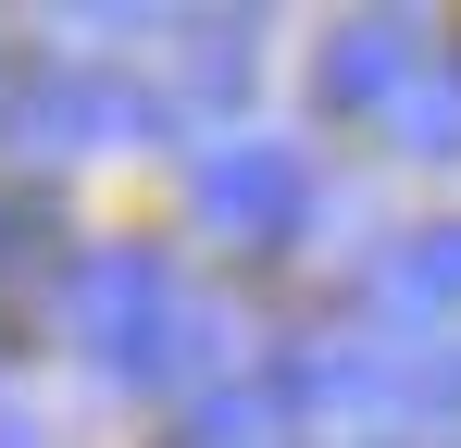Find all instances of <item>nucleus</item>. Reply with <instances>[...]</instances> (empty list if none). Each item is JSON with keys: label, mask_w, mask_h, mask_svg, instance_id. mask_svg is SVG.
<instances>
[{"label": "nucleus", "mask_w": 461, "mask_h": 448, "mask_svg": "<svg viewBox=\"0 0 461 448\" xmlns=\"http://www.w3.org/2000/svg\"><path fill=\"white\" fill-rule=\"evenodd\" d=\"M175 125V87H138L113 63H50L0 100V149L13 162H63V149H113V138H162Z\"/></svg>", "instance_id": "nucleus-1"}, {"label": "nucleus", "mask_w": 461, "mask_h": 448, "mask_svg": "<svg viewBox=\"0 0 461 448\" xmlns=\"http://www.w3.org/2000/svg\"><path fill=\"white\" fill-rule=\"evenodd\" d=\"M312 212H324V175H312V149H287V138H225L200 162V224L237 237V249H287Z\"/></svg>", "instance_id": "nucleus-2"}, {"label": "nucleus", "mask_w": 461, "mask_h": 448, "mask_svg": "<svg viewBox=\"0 0 461 448\" xmlns=\"http://www.w3.org/2000/svg\"><path fill=\"white\" fill-rule=\"evenodd\" d=\"M175 299H187V287H175V262H162V249H138V237H100V249H76V262L50 274L63 336H87L100 362H125L162 311H175Z\"/></svg>", "instance_id": "nucleus-3"}, {"label": "nucleus", "mask_w": 461, "mask_h": 448, "mask_svg": "<svg viewBox=\"0 0 461 448\" xmlns=\"http://www.w3.org/2000/svg\"><path fill=\"white\" fill-rule=\"evenodd\" d=\"M424 63H437V25H411V13H362V25H337V38H324L312 100H324L337 125H362V112H399Z\"/></svg>", "instance_id": "nucleus-4"}, {"label": "nucleus", "mask_w": 461, "mask_h": 448, "mask_svg": "<svg viewBox=\"0 0 461 448\" xmlns=\"http://www.w3.org/2000/svg\"><path fill=\"white\" fill-rule=\"evenodd\" d=\"M362 299H375V324H399V336H449L461 324V224H411L362 274Z\"/></svg>", "instance_id": "nucleus-5"}, {"label": "nucleus", "mask_w": 461, "mask_h": 448, "mask_svg": "<svg viewBox=\"0 0 461 448\" xmlns=\"http://www.w3.org/2000/svg\"><path fill=\"white\" fill-rule=\"evenodd\" d=\"M262 75V13H187L175 25V112H237Z\"/></svg>", "instance_id": "nucleus-6"}, {"label": "nucleus", "mask_w": 461, "mask_h": 448, "mask_svg": "<svg viewBox=\"0 0 461 448\" xmlns=\"http://www.w3.org/2000/svg\"><path fill=\"white\" fill-rule=\"evenodd\" d=\"M187 448H300V411H287L275 373H249V386H200V399H187Z\"/></svg>", "instance_id": "nucleus-7"}, {"label": "nucleus", "mask_w": 461, "mask_h": 448, "mask_svg": "<svg viewBox=\"0 0 461 448\" xmlns=\"http://www.w3.org/2000/svg\"><path fill=\"white\" fill-rule=\"evenodd\" d=\"M225 362V324H212V311H200V299H175V311H162L150 336H138V349H125V362H100L113 373V386H138V399H150V386H187V373H212Z\"/></svg>", "instance_id": "nucleus-8"}, {"label": "nucleus", "mask_w": 461, "mask_h": 448, "mask_svg": "<svg viewBox=\"0 0 461 448\" xmlns=\"http://www.w3.org/2000/svg\"><path fill=\"white\" fill-rule=\"evenodd\" d=\"M386 125H399L411 162H449V149H461V50H449V38H437V63L411 75V100H399Z\"/></svg>", "instance_id": "nucleus-9"}, {"label": "nucleus", "mask_w": 461, "mask_h": 448, "mask_svg": "<svg viewBox=\"0 0 461 448\" xmlns=\"http://www.w3.org/2000/svg\"><path fill=\"white\" fill-rule=\"evenodd\" d=\"M38 237H50L38 200H0V262H38Z\"/></svg>", "instance_id": "nucleus-10"}]
</instances>
